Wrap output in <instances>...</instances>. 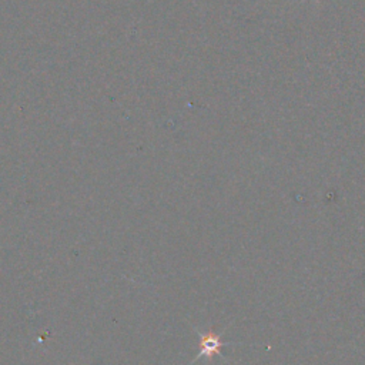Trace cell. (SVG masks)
<instances>
[{
  "label": "cell",
  "instance_id": "1",
  "mask_svg": "<svg viewBox=\"0 0 365 365\" xmlns=\"http://www.w3.org/2000/svg\"><path fill=\"white\" fill-rule=\"evenodd\" d=\"M200 336V351L192 359V362L198 361L200 358H207L211 361L214 356H222V348L225 345H230L231 342H224L221 339L222 334H217L214 329H210L207 332H201L195 329Z\"/></svg>",
  "mask_w": 365,
  "mask_h": 365
}]
</instances>
